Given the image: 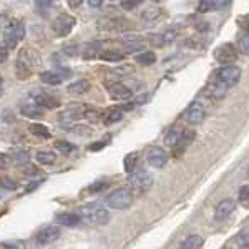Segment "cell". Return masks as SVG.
I'll use <instances>...</instances> for the list:
<instances>
[{
  "label": "cell",
  "instance_id": "obj_1",
  "mask_svg": "<svg viewBox=\"0 0 249 249\" xmlns=\"http://www.w3.org/2000/svg\"><path fill=\"white\" fill-rule=\"evenodd\" d=\"M77 213L80 214L83 223L93 224V226H103V224H107L110 221V213L102 204H96V203L85 204V206L78 208Z\"/></svg>",
  "mask_w": 249,
  "mask_h": 249
},
{
  "label": "cell",
  "instance_id": "obj_2",
  "mask_svg": "<svg viewBox=\"0 0 249 249\" xmlns=\"http://www.w3.org/2000/svg\"><path fill=\"white\" fill-rule=\"evenodd\" d=\"M135 196L128 188H120V190L111 191L105 198V203L111 210H128L133 204Z\"/></svg>",
  "mask_w": 249,
  "mask_h": 249
},
{
  "label": "cell",
  "instance_id": "obj_3",
  "mask_svg": "<svg viewBox=\"0 0 249 249\" xmlns=\"http://www.w3.org/2000/svg\"><path fill=\"white\" fill-rule=\"evenodd\" d=\"M34 71V55L29 48H22L17 55V62H15V75L18 80H27Z\"/></svg>",
  "mask_w": 249,
  "mask_h": 249
},
{
  "label": "cell",
  "instance_id": "obj_4",
  "mask_svg": "<svg viewBox=\"0 0 249 249\" xmlns=\"http://www.w3.org/2000/svg\"><path fill=\"white\" fill-rule=\"evenodd\" d=\"M25 38V25L22 22H12L5 29V47L14 50L22 40Z\"/></svg>",
  "mask_w": 249,
  "mask_h": 249
},
{
  "label": "cell",
  "instance_id": "obj_5",
  "mask_svg": "<svg viewBox=\"0 0 249 249\" xmlns=\"http://www.w3.org/2000/svg\"><path fill=\"white\" fill-rule=\"evenodd\" d=\"M128 184H130V188L133 191L144 193L151 188V184H153V178H151V176L148 175L144 170H135L130 175V178H128Z\"/></svg>",
  "mask_w": 249,
  "mask_h": 249
},
{
  "label": "cell",
  "instance_id": "obj_6",
  "mask_svg": "<svg viewBox=\"0 0 249 249\" xmlns=\"http://www.w3.org/2000/svg\"><path fill=\"white\" fill-rule=\"evenodd\" d=\"M75 23H77L75 17H71V15H68V14H62L53 20L52 29H53L55 35H58V37H67V35L73 30Z\"/></svg>",
  "mask_w": 249,
  "mask_h": 249
},
{
  "label": "cell",
  "instance_id": "obj_7",
  "mask_svg": "<svg viewBox=\"0 0 249 249\" xmlns=\"http://www.w3.org/2000/svg\"><path fill=\"white\" fill-rule=\"evenodd\" d=\"M216 78H218L221 83H224L228 88L234 87V85H238V82L241 80V70L234 65L224 67L218 71V77Z\"/></svg>",
  "mask_w": 249,
  "mask_h": 249
},
{
  "label": "cell",
  "instance_id": "obj_8",
  "mask_svg": "<svg viewBox=\"0 0 249 249\" xmlns=\"http://www.w3.org/2000/svg\"><path fill=\"white\" fill-rule=\"evenodd\" d=\"M214 57H216V60H218L219 63L230 67V63L236 62V58H238V53H236L234 45H231V43H224V45H221V47L216 48Z\"/></svg>",
  "mask_w": 249,
  "mask_h": 249
},
{
  "label": "cell",
  "instance_id": "obj_9",
  "mask_svg": "<svg viewBox=\"0 0 249 249\" xmlns=\"http://www.w3.org/2000/svg\"><path fill=\"white\" fill-rule=\"evenodd\" d=\"M85 110L87 108L80 107L78 103H71V105L62 113V116H60V123H62V126H67V128L71 126V123L77 122L82 115H85Z\"/></svg>",
  "mask_w": 249,
  "mask_h": 249
},
{
  "label": "cell",
  "instance_id": "obj_10",
  "mask_svg": "<svg viewBox=\"0 0 249 249\" xmlns=\"http://www.w3.org/2000/svg\"><path fill=\"white\" fill-rule=\"evenodd\" d=\"M58 238H60V228L55 226V224L42 228V230L35 234V241H37L38 244H43V246L53 243V241H57Z\"/></svg>",
  "mask_w": 249,
  "mask_h": 249
},
{
  "label": "cell",
  "instance_id": "obj_11",
  "mask_svg": "<svg viewBox=\"0 0 249 249\" xmlns=\"http://www.w3.org/2000/svg\"><path fill=\"white\" fill-rule=\"evenodd\" d=\"M204 118V107L199 102L191 103L184 111V120L190 124H199Z\"/></svg>",
  "mask_w": 249,
  "mask_h": 249
},
{
  "label": "cell",
  "instance_id": "obj_12",
  "mask_svg": "<svg viewBox=\"0 0 249 249\" xmlns=\"http://www.w3.org/2000/svg\"><path fill=\"white\" fill-rule=\"evenodd\" d=\"M146 161L150 163L153 168H163L168 161V155L164 153L163 148L153 146L146 151Z\"/></svg>",
  "mask_w": 249,
  "mask_h": 249
},
{
  "label": "cell",
  "instance_id": "obj_13",
  "mask_svg": "<svg viewBox=\"0 0 249 249\" xmlns=\"http://www.w3.org/2000/svg\"><path fill=\"white\" fill-rule=\"evenodd\" d=\"M236 210V203L232 201V199H223L218 206H216V211H214V221H221L228 219L230 216L232 214V211Z\"/></svg>",
  "mask_w": 249,
  "mask_h": 249
},
{
  "label": "cell",
  "instance_id": "obj_14",
  "mask_svg": "<svg viewBox=\"0 0 249 249\" xmlns=\"http://www.w3.org/2000/svg\"><path fill=\"white\" fill-rule=\"evenodd\" d=\"M122 43L128 53H135V52H142L143 53L144 50V42L138 35H124L122 38Z\"/></svg>",
  "mask_w": 249,
  "mask_h": 249
},
{
  "label": "cell",
  "instance_id": "obj_15",
  "mask_svg": "<svg viewBox=\"0 0 249 249\" xmlns=\"http://www.w3.org/2000/svg\"><path fill=\"white\" fill-rule=\"evenodd\" d=\"M108 87V93L113 100H128L131 96V90L128 87H124L123 83L113 82V83H107Z\"/></svg>",
  "mask_w": 249,
  "mask_h": 249
},
{
  "label": "cell",
  "instance_id": "obj_16",
  "mask_svg": "<svg viewBox=\"0 0 249 249\" xmlns=\"http://www.w3.org/2000/svg\"><path fill=\"white\" fill-rule=\"evenodd\" d=\"M57 223L67 228H77L78 224H82V218L78 213H60L57 216Z\"/></svg>",
  "mask_w": 249,
  "mask_h": 249
},
{
  "label": "cell",
  "instance_id": "obj_17",
  "mask_svg": "<svg viewBox=\"0 0 249 249\" xmlns=\"http://www.w3.org/2000/svg\"><path fill=\"white\" fill-rule=\"evenodd\" d=\"M20 111H22V115L27 116V118H40V116L43 115V108L40 107L35 100H32L29 103H23V105L20 107Z\"/></svg>",
  "mask_w": 249,
  "mask_h": 249
},
{
  "label": "cell",
  "instance_id": "obj_18",
  "mask_svg": "<svg viewBox=\"0 0 249 249\" xmlns=\"http://www.w3.org/2000/svg\"><path fill=\"white\" fill-rule=\"evenodd\" d=\"M34 100L42 108H58L60 107V100L57 98V96L43 93V91H40V93L34 95Z\"/></svg>",
  "mask_w": 249,
  "mask_h": 249
},
{
  "label": "cell",
  "instance_id": "obj_19",
  "mask_svg": "<svg viewBox=\"0 0 249 249\" xmlns=\"http://www.w3.org/2000/svg\"><path fill=\"white\" fill-rule=\"evenodd\" d=\"M226 90H228V87L224 85V83H221L218 78L211 80L206 87V93L210 95L211 98H223V96L226 95Z\"/></svg>",
  "mask_w": 249,
  "mask_h": 249
},
{
  "label": "cell",
  "instance_id": "obj_20",
  "mask_svg": "<svg viewBox=\"0 0 249 249\" xmlns=\"http://www.w3.org/2000/svg\"><path fill=\"white\" fill-rule=\"evenodd\" d=\"M203 238L199 234H191L188 238H184L179 244V249H199L203 246Z\"/></svg>",
  "mask_w": 249,
  "mask_h": 249
},
{
  "label": "cell",
  "instance_id": "obj_21",
  "mask_svg": "<svg viewBox=\"0 0 249 249\" xmlns=\"http://www.w3.org/2000/svg\"><path fill=\"white\" fill-rule=\"evenodd\" d=\"M40 80H42L45 85L57 87L63 82V77L60 73H57V71H42V73H40Z\"/></svg>",
  "mask_w": 249,
  "mask_h": 249
},
{
  "label": "cell",
  "instance_id": "obj_22",
  "mask_svg": "<svg viewBox=\"0 0 249 249\" xmlns=\"http://www.w3.org/2000/svg\"><path fill=\"white\" fill-rule=\"evenodd\" d=\"M126 20L122 18V17H113V18H107V20H103L102 22V25H103V29H107V30H115V32H120V30H123V29H126Z\"/></svg>",
  "mask_w": 249,
  "mask_h": 249
},
{
  "label": "cell",
  "instance_id": "obj_23",
  "mask_svg": "<svg viewBox=\"0 0 249 249\" xmlns=\"http://www.w3.org/2000/svg\"><path fill=\"white\" fill-rule=\"evenodd\" d=\"M88 90H90V82L88 80H78V82L71 83L68 87V93L71 95H85Z\"/></svg>",
  "mask_w": 249,
  "mask_h": 249
},
{
  "label": "cell",
  "instance_id": "obj_24",
  "mask_svg": "<svg viewBox=\"0 0 249 249\" xmlns=\"http://www.w3.org/2000/svg\"><path fill=\"white\" fill-rule=\"evenodd\" d=\"M184 133V130H181V128H173V130L170 131V133L166 135V138H164V142H166L168 146L175 148L178 146L179 142H181V136Z\"/></svg>",
  "mask_w": 249,
  "mask_h": 249
},
{
  "label": "cell",
  "instance_id": "obj_25",
  "mask_svg": "<svg viewBox=\"0 0 249 249\" xmlns=\"http://www.w3.org/2000/svg\"><path fill=\"white\" fill-rule=\"evenodd\" d=\"M29 130L32 131V135L38 136V138H43V140H48L52 136L50 130L45 126V124H40V123H32L29 126Z\"/></svg>",
  "mask_w": 249,
  "mask_h": 249
},
{
  "label": "cell",
  "instance_id": "obj_26",
  "mask_svg": "<svg viewBox=\"0 0 249 249\" xmlns=\"http://www.w3.org/2000/svg\"><path fill=\"white\" fill-rule=\"evenodd\" d=\"M35 160L40 163V164H53L57 161V155L53 151H47V150H42L35 155Z\"/></svg>",
  "mask_w": 249,
  "mask_h": 249
},
{
  "label": "cell",
  "instance_id": "obj_27",
  "mask_svg": "<svg viewBox=\"0 0 249 249\" xmlns=\"http://www.w3.org/2000/svg\"><path fill=\"white\" fill-rule=\"evenodd\" d=\"M98 52H100V43H87L85 47L82 48V57L90 60V58H95L98 57Z\"/></svg>",
  "mask_w": 249,
  "mask_h": 249
},
{
  "label": "cell",
  "instance_id": "obj_28",
  "mask_svg": "<svg viewBox=\"0 0 249 249\" xmlns=\"http://www.w3.org/2000/svg\"><path fill=\"white\" fill-rule=\"evenodd\" d=\"M161 15H163V10L160 9V7H151V9H146L143 12L142 17L144 22H155V20H158Z\"/></svg>",
  "mask_w": 249,
  "mask_h": 249
},
{
  "label": "cell",
  "instance_id": "obj_29",
  "mask_svg": "<svg viewBox=\"0 0 249 249\" xmlns=\"http://www.w3.org/2000/svg\"><path fill=\"white\" fill-rule=\"evenodd\" d=\"M100 58L105 60V62H122L124 55L122 52H116V50H103L100 53Z\"/></svg>",
  "mask_w": 249,
  "mask_h": 249
},
{
  "label": "cell",
  "instance_id": "obj_30",
  "mask_svg": "<svg viewBox=\"0 0 249 249\" xmlns=\"http://www.w3.org/2000/svg\"><path fill=\"white\" fill-rule=\"evenodd\" d=\"M136 62L140 63V65H153V63L156 62V55L155 52H143V53H138L136 55Z\"/></svg>",
  "mask_w": 249,
  "mask_h": 249
},
{
  "label": "cell",
  "instance_id": "obj_31",
  "mask_svg": "<svg viewBox=\"0 0 249 249\" xmlns=\"http://www.w3.org/2000/svg\"><path fill=\"white\" fill-rule=\"evenodd\" d=\"M55 3L53 2H47V0H42V2H37L35 3V9L40 15H43V17H48L50 15V12L53 10Z\"/></svg>",
  "mask_w": 249,
  "mask_h": 249
},
{
  "label": "cell",
  "instance_id": "obj_32",
  "mask_svg": "<svg viewBox=\"0 0 249 249\" xmlns=\"http://www.w3.org/2000/svg\"><path fill=\"white\" fill-rule=\"evenodd\" d=\"M136 163H138V155H136V153H130V155H126V158H124V161H123L124 171H126L128 175H131V173L135 171Z\"/></svg>",
  "mask_w": 249,
  "mask_h": 249
},
{
  "label": "cell",
  "instance_id": "obj_33",
  "mask_svg": "<svg viewBox=\"0 0 249 249\" xmlns=\"http://www.w3.org/2000/svg\"><path fill=\"white\" fill-rule=\"evenodd\" d=\"M122 118H123V110H122V108H115V110H111L110 113L105 116V124L118 123Z\"/></svg>",
  "mask_w": 249,
  "mask_h": 249
},
{
  "label": "cell",
  "instance_id": "obj_34",
  "mask_svg": "<svg viewBox=\"0 0 249 249\" xmlns=\"http://www.w3.org/2000/svg\"><path fill=\"white\" fill-rule=\"evenodd\" d=\"M0 186H2L3 190H7V191H15L18 184H17L15 179L9 178V176H3V178H0Z\"/></svg>",
  "mask_w": 249,
  "mask_h": 249
},
{
  "label": "cell",
  "instance_id": "obj_35",
  "mask_svg": "<svg viewBox=\"0 0 249 249\" xmlns=\"http://www.w3.org/2000/svg\"><path fill=\"white\" fill-rule=\"evenodd\" d=\"M238 48L239 52H243L244 55H249V34H243L238 40Z\"/></svg>",
  "mask_w": 249,
  "mask_h": 249
},
{
  "label": "cell",
  "instance_id": "obj_36",
  "mask_svg": "<svg viewBox=\"0 0 249 249\" xmlns=\"http://www.w3.org/2000/svg\"><path fill=\"white\" fill-rule=\"evenodd\" d=\"M29 153L27 151H17L14 156H12V161H14L15 164H18V166H22V164H27L29 163Z\"/></svg>",
  "mask_w": 249,
  "mask_h": 249
},
{
  "label": "cell",
  "instance_id": "obj_37",
  "mask_svg": "<svg viewBox=\"0 0 249 249\" xmlns=\"http://www.w3.org/2000/svg\"><path fill=\"white\" fill-rule=\"evenodd\" d=\"M55 148L60 151L62 155H70L71 151L75 150V146L71 143H68V142H57L55 143Z\"/></svg>",
  "mask_w": 249,
  "mask_h": 249
},
{
  "label": "cell",
  "instance_id": "obj_38",
  "mask_svg": "<svg viewBox=\"0 0 249 249\" xmlns=\"http://www.w3.org/2000/svg\"><path fill=\"white\" fill-rule=\"evenodd\" d=\"M213 9H218V2H211V0H204V2L198 3V12H211Z\"/></svg>",
  "mask_w": 249,
  "mask_h": 249
},
{
  "label": "cell",
  "instance_id": "obj_39",
  "mask_svg": "<svg viewBox=\"0 0 249 249\" xmlns=\"http://www.w3.org/2000/svg\"><path fill=\"white\" fill-rule=\"evenodd\" d=\"M195 140V131H188V130H184V133H183V136H181V142H179V144L178 146L179 148H186L188 144H191V142Z\"/></svg>",
  "mask_w": 249,
  "mask_h": 249
},
{
  "label": "cell",
  "instance_id": "obj_40",
  "mask_svg": "<svg viewBox=\"0 0 249 249\" xmlns=\"http://www.w3.org/2000/svg\"><path fill=\"white\" fill-rule=\"evenodd\" d=\"M83 116H85L88 122L96 123V122H98V118H100V111L93 110V108H87V110H85V115H83Z\"/></svg>",
  "mask_w": 249,
  "mask_h": 249
},
{
  "label": "cell",
  "instance_id": "obj_41",
  "mask_svg": "<svg viewBox=\"0 0 249 249\" xmlns=\"http://www.w3.org/2000/svg\"><path fill=\"white\" fill-rule=\"evenodd\" d=\"M239 201L243 204H249V184H244L239 190Z\"/></svg>",
  "mask_w": 249,
  "mask_h": 249
},
{
  "label": "cell",
  "instance_id": "obj_42",
  "mask_svg": "<svg viewBox=\"0 0 249 249\" xmlns=\"http://www.w3.org/2000/svg\"><path fill=\"white\" fill-rule=\"evenodd\" d=\"M0 249H23V243L10 241V243H0Z\"/></svg>",
  "mask_w": 249,
  "mask_h": 249
},
{
  "label": "cell",
  "instance_id": "obj_43",
  "mask_svg": "<svg viewBox=\"0 0 249 249\" xmlns=\"http://www.w3.org/2000/svg\"><path fill=\"white\" fill-rule=\"evenodd\" d=\"M103 188H107V183L105 181H100V183H95L93 186L88 188V191H90V193H96V191H102Z\"/></svg>",
  "mask_w": 249,
  "mask_h": 249
},
{
  "label": "cell",
  "instance_id": "obj_44",
  "mask_svg": "<svg viewBox=\"0 0 249 249\" xmlns=\"http://www.w3.org/2000/svg\"><path fill=\"white\" fill-rule=\"evenodd\" d=\"M7 58H9V48L5 45H0V63H3Z\"/></svg>",
  "mask_w": 249,
  "mask_h": 249
},
{
  "label": "cell",
  "instance_id": "obj_45",
  "mask_svg": "<svg viewBox=\"0 0 249 249\" xmlns=\"http://www.w3.org/2000/svg\"><path fill=\"white\" fill-rule=\"evenodd\" d=\"M140 5V2H122V9L124 10H133Z\"/></svg>",
  "mask_w": 249,
  "mask_h": 249
},
{
  "label": "cell",
  "instance_id": "obj_46",
  "mask_svg": "<svg viewBox=\"0 0 249 249\" xmlns=\"http://www.w3.org/2000/svg\"><path fill=\"white\" fill-rule=\"evenodd\" d=\"M73 131H75V133H78V135H90V128H88V126H75Z\"/></svg>",
  "mask_w": 249,
  "mask_h": 249
},
{
  "label": "cell",
  "instance_id": "obj_47",
  "mask_svg": "<svg viewBox=\"0 0 249 249\" xmlns=\"http://www.w3.org/2000/svg\"><path fill=\"white\" fill-rule=\"evenodd\" d=\"M239 23H241V27H243L244 30H248V34H249V14L246 15V17L239 18Z\"/></svg>",
  "mask_w": 249,
  "mask_h": 249
},
{
  "label": "cell",
  "instance_id": "obj_48",
  "mask_svg": "<svg viewBox=\"0 0 249 249\" xmlns=\"http://www.w3.org/2000/svg\"><path fill=\"white\" fill-rule=\"evenodd\" d=\"M88 5L93 7V9H100V7L103 5V2H100V0H90V2H88Z\"/></svg>",
  "mask_w": 249,
  "mask_h": 249
},
{
  "label": "cell",
  "instance_id": "obj_49",
  "mask_svg": "<svg viewBox=\"0 0 249 249\" xmlns=\"http://www.w3.org/2000/svg\"><path fill=\"white\" fill-rule=\"evenodd\" d=\"M103 146H105V143H103V142H100V143H93V144H91V146H90V150H91V151H96V150H102Z\"/></svg>",
  "mask_w": 249,
  "mask_h": 249
},
{
  "label": "cell",
  "instance_id": "obj_50",
  "mask_svg": "<svg viewBox=\"0 0 249 249\" xmlns=\"http://www.w3.org/2000/svg\"><path fill=\"white\" fill-rule=\"evenodd\" d=\"M7 163H9V156H7V155H0V168L5 166Z\"/></svg>",
  "mask_w": 249,
  "mask_h": 249
},
{
  "label": "cell",
  "instance_id": "obj_51",
  "mask_svg": "<svg viewBox=\"0 0 249 249\" xmlns=\"http://www.w3.org/2000/svg\"><path fill=\"white\" fill-rule=\"evenodd\" d=\"M25 175H37V168H34V166H30L29 170L25 171Z\"/></svg>",
  "mask_w": 249,
  "mask_h": 249
},
{
  "label": "cell",
  "instance_id": "obj_52",
  "mask_svg": "<svg viewBox=\"0 0 249 249\" xmlns=\"http://www.w3.org/2000/svg\"><path fill=\"white\" fill-rule=\"evenodd\" d=\"M68 5H70V7H78V5H82V2H68Z\"/></svg>",
  "mask_w": 249,
  "mask_h": 249
},
{
  "label": "cell",
  "instance_id": "obj_53",
  "mask_svg": "<svg viewBox=\"0 0 249 249\" xmlns=\"http://www.w3.org/2000/svg\"><path fill=\"white\" fill-rule=\"evenodd\" d=\"M2 85H3V82H2V77H0V93H2Z\"/></svg>",
  "mask_w": 249,
  "mask_h": 249
},
{
  "label": "cell",
  "instance_id": "obj_54",
  "mask_svg": "<svg viewBox=\"0 0 249 249\" xmlns=\"http://www.w3.org/2000/svg\"><path fill=\"white\" fill-rule=\"evenodd\" d=\"M248 178H249V166H248Z\"/></svg>",
  "mask_w": 249,
  "mask_h": 249
}]
</instances>
